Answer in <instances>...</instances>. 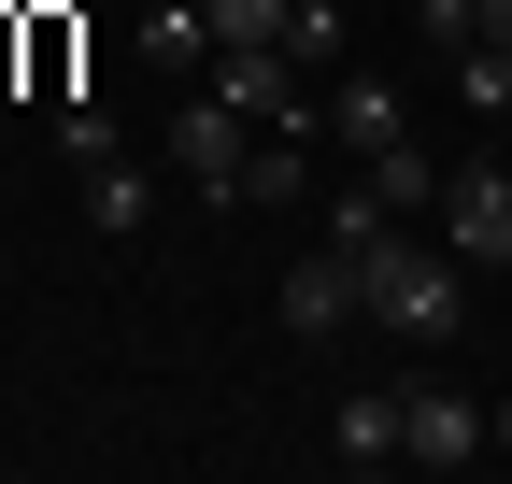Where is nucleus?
<instances>
[{
	"label": "nucleus",
	"instance_id": "1",
	"mask_svg": "<svg viewBox=\"0 0 512 484\" xmlns=\"http://www.w3.org/2000/svg\"><path fill=\"white\" fill-rule=\"evenodd\" d=\"M356 271H370V328H399V342H456V328H470V257H456V242L384 228Z\"/></svg>",
	"mask_w": 512,
	"mask_h": 484
},
{
	"label": "nucleus",
	"instance_id": "2",
	"mask_svg": "<svg viewBox=\"0 0 512 484\" xmlns=\"http://www.w3.org/2000/svg\"><path fill=\"white\" fill-rule=\"evenodd\" d=\"M242 129H313V100H328V72H299L285 43H214V72H200Z\"/></svg>",
	"mask_w": 512,
	"mask_h": 484
},
{
	"label": "nucleus",
	"instance_id": "3",
	"mask_svg": "<svg viewBox=\"0 0 512 484\" xmlns=\"http://www.w3.org/2000/svg\"><path fill=\"white\" fill-rule=\"evenodd\" d=\"M242 157H256V129H242L214 86H185L171 100V171L200 186V214H242Z\"/></svg>",
	"mask_w": 512,
	"mask_h": 484
},
{
	"label": "nucleus",
	"instance_id": "4",
	"mask_svg": "<svg viewBox=\"0 0 512 484\" xmlns=\"http://www.w3.org/2000/svg\"><path fill=\"white\" fill-rule=\"evenodd\" d=\"M441 242H456L470 271H512V157H456L441 171V214H427Z\"/></svg>",
	"mask_w": 512,
	"mask_h": 484
},
{
	"label": "nucleus",
	"instance_id": "5",
	"mask_svg": "<svg viewBox=\"0 0 512 484\" xmlns=\"http://www.w3.org/2000/svg\"><path fill=\"white\" fill-rule=\"evenodd\" d=\"M399 456H427V470H470V456H498V442H484V399H456L441 371H413V385H399Z\"/></svg>",
	"mask_w": 512,
	"mask_h": 484
},
{
	"label": "nucleus",
	"instance_id": "6",
	"mask_svg": "<svg viewBox=\"0 0 512 484\" xmlns=\"http://www.w3.org/2000/svg\"><path fill=\"white\" fill-rule=\"evenodd\" d=\"M285 328H299V342H342V328H370V271L342 257V242H313V257L285 271Z\"/></svg>",
	"mask_w": 512,
	"mask_h": 484
},
{
	"label": "nucleus",
	"instance_id": "7",
	"mask_svg": "<svg viewBox=\"0 0 512 484\" xmlns=\"http://www.w3.org/2000/svg\"><path fill=\"white\" fill-rule=\"evenodd\" d=\"M313 129H328L342 157H370V143H399V129H413V100L384 86V72H328V100H313Z\"/></svg>",
	"mask_w": 512,
	"mask_h": 484
},
{
	"label": "nucleus",
	"instance_id": "8",
	"mask_svg": "<svg viewBox=\"0 0 512 484\" xmlns=\"http://www.w3.org/2000/svg\"><path fill=\"white\" fill-rule=\"evenodd\" d=\"M328 456H342V470H399V385H342Z\"/></svg>",
	"mask_w": 512,
	"mask_h": 484
},
{
	"label": "nucleus",
	"instance_id": "9",
	"mask_svg": "<svg viewBox=\"0 0 512 484\" xmlns=\"http://www.w3.org/2000/svg\"><path fill=\"white\" fill-rule=\"evenodd\" d=\"M143 57H157L171 86H200L214 72V15H200V0H143Z\"/></svg>",
	"mask_w": 512,
	"mask_h": 484
},
{
	"label": "nucleus",
	"instance_id": "10",
	"mask_svg": "<svg viewBox=\"0 0 512 484\" xmlns=\"http://www.w3.org/2000/svg\"><path fill=\"white\" fill-rule=\"evenodd\" d=\"M356 171H370V200H384V214H441V157H427L413 129H399V143H370Z\"/></svg>",
	"mask_w": 512,
	"mask_h": 484
},
{
	"label": "nucleus",
	"instance_id": "11",
	"mask_svg": "<svg viewBox=\"0 0 512 484\" xmlns=\"http://www.w3.org/2000/svg\"><path fill=\"white\" fill-rule=\"evenodd\" d=\"M143 214H157V186H143V157H128V143H114V157H86V228H100V242H128Z\"/></svg>",
	"mask_w": 512,
	"mask_h": 484
},
{
	"label": "nucleus",
	"instance_id": "12",
	"mask_svg": "<svg viewBox=\"0 0 512 484\" xmlns=\"http://www.w3.org/2000/svg\"><path fill=\"white\" fill-rule=\"evenodd\" d=\"M313 214H328V228H313V242H342V257H370V242H384V228H399V214H384V200H370V171H356V186H328V200H313Z\"/></svg>",
	"mask_w": 512,
	"mask_h": 484
},
{
	"label": "nucleus",
	"instance_id": "13",
	"mask_svg": "<svg viewBox=\"0 0 512 484\" xmlns=\"http://www.w3.org/2000/svg\"><path fill=\"white\" fill-rule=\"evenodd\" d=\"M285 57L299 72H342V0H285Z\"/></svg>",
	"mask_w": 512,
	"mask_h": 484
},
{
	"label": "nucleus",
	"instance_id": "14",
	"mask_svg": "<svg viewBox=\"0 0 512 484\" xmlns=\"http://www.w3.org/2000/svg\"><path fill=\"white\" fill-rule=\"evenodd\" d=\"M214 43H285V0H200Z\"/></svg>",
	"mask_w": 512,
	"mask_h": 484
},
{
	"label": "nucleus",
	"instance_id": "15",
	"mask_svg": "<svg viewBox=\"0 0 512 484\" xmlns=\"http://www.w3.org/2000/svg\"><path fill=\"white\" fill-rule=\"evenodd\" d=\"M413 15H427V43H441V57L470 43V0H413Z\"/></svg>",
	"mask_w": 512,
	"mask_h": 484
},
{
	"label": "nucleus",
	"instance_id": "16",
	"mask_svg": "<svg viewBox=\"0 0 512 484\" xmlns=\"http://www.w3.org/2000/svg\"><path fill=\"white\" fill-rule=\"evenodd\" d=\"M470 43H484V57H512V0H470Z\"/></svg>",
	"mask_w": 512,
	"mask_h": 484
},
{
	"label": "nucleus",
	"instance_id": "17",
	"mask_svg": "<svg viewBox=\"0 0 512 484\" xmlns=\"http://www.w3.org/2000/svg\"><path fill=\"white\" fill-rule=\"evenodd\" d=\"M484 442H498V456H512V399H498V413H484Z\"/></svg>",
	"mask_w": 512,
	"mask_h": 484
}]
</instances>
